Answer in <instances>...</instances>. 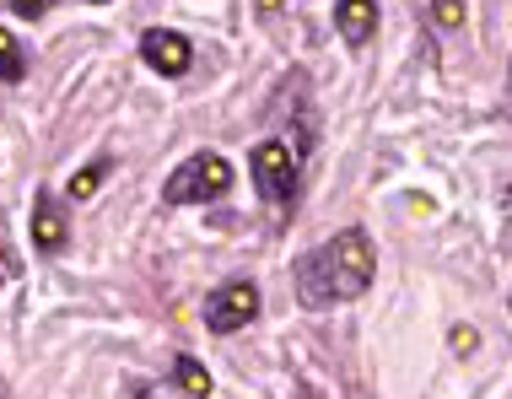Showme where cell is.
<instances>
[{"label":"cell","mask_w":512,"mask_h":399,"mask_svg":"<svg viewBox=\"0 0 512 399\" xmlns=\"http://www.w3.org/2000/svg\"><path fill=\"white\" fill-rule=\"evenodd\" d=\"M141 60L157 76H184L189 60H195V49H189V38L173 33V27H146L141 33Z\"/></svg>","instance_id":"5b68a950"},{"label":"cell","mask_w":512,"mask_h":399,"mask_svg":"<svg viewBox=\"0 0 512 399\" xmlns=\"http://www.w3.org/2000/svg\"><path fill=\"white\" fill-rule=\"evenodd\" d=\"M103 173H108V162H92V168H81V173L71 178V200H87V195H98Z\"/></svg>","instance_id":"30bf717a"},{"label":"cell","mask_w":512,"mask_h":399,"mask_svg":"<svg viewBox=\"0 0 512 399\" xmlns=\"http://www.w3.org/2000/svg\"><path fill=\"white\" fill-rule=\"evenodd\" d=\"M173 373H178V383H184V389L195 394V399H211V373H205V367L195 362V356H178V367H173Z\"/></svg>","instance_id":"9c48e42d"},{"label":"cell","mask_w":512,"mask_h":399,"mask_svg":"<svg viewBox=\"0 0 512 399\" xmlns=\"http://www.w3.org/2000/svg\"><path fill=\"white\" fill-rule=\"evenodd\" d=\"M254 184H259V195H270V200H292V189H297V157H292V146L286 141H259L254 146Z\"/></svg>","instance_id":"277c9868"},{"label":"cell","mask_w":512,"mask_h":399,"mask_svg":"<svg viewBox=\"0 0 512 399\" xmlns=\"http://www.w3.org/2000/svg\"><path fill=\"white\" fill-rule=\"evenodd\" d=\"M6 6L17 11V17H27V22H38V17H44V11L54 6V0H6Z\"/></svg>","instance_id":"7c38bea8"},{"label":"cell","mask_w":512,"mask_h":399,"mask_svg":"<svg viewBox=\"0 0 512 399\" xmlns=\"http://www.w3.org/2000/svg\"><path fill=\"white\" fill-rule=\"evenodd\" d=\"M372 243L362 227H345L329 243H318L313 254L297 259V297L302 308H335V302H356L372 286Z\"/></svg>","instance_id":"6da1fadb"},{"label":"cell","mask_w":512,"mask_h":399,"mask_svg":"<svg viewBox=\"0 0 512 399\" xmlns=\"http://www.w3.org/2000/svg\"><path fill=\"white\" fill-rule=\"evenodd\" d=\"M0 399H6V383H0Z\"/></svg>","instance_id":"9a60e30c"},{"label":"cell","mask_w":512,"mask_h":399,"mask_svg":"<svg viewBox=\"0 0 512 399\" xmlns=\"http://www.w3.org/2000/svg\"><path fill=\"white\" fill-rule=\"evenodd\" d=\"M432 17L442 27H459L464 22V0H432Z\"/></svg>","instance_id":"8fae6325"},{"label":"cell","mask_w":512,"mask_h":399,"mask_svg":"<svg viewBox=\"0 0 512 399\" xmlns=\"http://www.w3.org/2000/svg\"><path fill=\"white\" fill-rule=\"evenodd\" d=\"M22 76H27L22 44H17V38H11V33H6V27H0V81H11V87H17Z\"/></svg>","instance_id":"ba28073f"},{"label":"cell","mask_w":512,"mask_h":399,"mask_svg":"<svg viewBox=\"0 0 512 399\" xmlns=\"http://www.w3.org/2000/svg\"><path fill=\"white\" fill-rule=\"evenodd\" d=\"M17 275H22V265H17V259L0 254V281H17Z\"/></svg>","instance_id":"5bb4252c"},{"label":"cell","mask_w":512,"mask_h":399,"mask_svg":"<svg viewBox=\"0 0 512 399\" xmlns=\"http://www.w3.org/2000/svg\"><path fill=\"white\" fill-rule=\"evenodd\" d=\"M475 346H480V335H475L469 324H459V329H453V351H459V356H469Z\"/></svg>","instance_id":"4fadbf2b"},{"label":"cell","mask_w":512,"mask_h":399,"mask_svg":"<svg viewBox=\"0 0 512 399\" xmlns=\"http://www.w3.org/2000/svg\"><path fill=\"white\" fill-rule=\"evenodd\" d=\"M335 27L345 33V44H367V38L378 33V0H340Z\"/></svg>","instance_id":"52a82bcc"},{"label":"cell","mask_w":512,"mask_h":399,"mask_svg":"<svg viewBox=\"0 0 512 399\" xmlns=\"http://www.w3.org/2000/svg\"><path fill=\"white\" fill-rule=\"evenodd\" d=\"M141 399H157V394H141Z\"/></svg>","instance_id":"2e32d148"},{"label":"cell","mask_w":512,"mask_h":399,"mask_svg":"<svg viewBox=\"0 0 512 399\" xmlns=\"http://www.w3.org/2000/svg\"><path fill=\"white\" fill-rule=\"evenodd\" d=\"M33 249L38 254H60L65 249V216H60V205H54V195L33 200Z\"/></svg>","instance_id":"8992f818"},{"label":"cell","mask_w":512,"mask_h":399,"mask_svg":"<svg viewBox=\"0 0 512 399\" xmlns=\"http://www.w3.org/2000/svg\"><path fill=\"white\" fill-rule=\"evenodd\" d=\"M254 313H259V286L254 281H227L205 297V329H216V335H232V329L254 324Z\"/></svg>","instance_id":"3957f363"},{"label":"cell","mask_w":512,"mask_h":399,"mask_svg":"<svg viewBox=\"0 0 512 399\" xmlns=\"http://www.w3.org/2000/svg\"><path fill=\"white\" fill-rule=\"evenodd\" d=\"M227 189H232V162L216 157V151H200V157H189L184 168L168 178L162 200L168 205H205V200H221Z\"/></svg>","instance_id":"7a4b0ae2"}]
</instances>
